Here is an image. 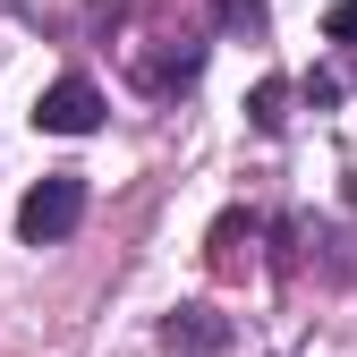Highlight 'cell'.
Listing matches in <instances>:
<instances>
[{"label": "cell", "mask_w": 357, "mask_h": 357, "mask_svg": "<svg viewBox=\"0 0 357 357\" xmlns=\"http://www.w3.org/2000/svg\"><path fill=\"white\" fill-rule=\"evenodd\" d=\"M77 221H85V178H77V170H52V178H34V188H26L17 238H26V247H60Z\"/></svg>", "instance_id": "cell-1"}, {"label": "cell", "mask_w": 357, "mask_h": 357, "mask_svg": "<svg viewBox=\"0 0 357 357\" xmlns=\"http://www.w3.org/2000/svg\"><path fill=\"white\" fill-rule=\"evenodd\" d=\"M102 85L94 77H60V85H43V102H34V128L43 137H94L102 128Z\"/></svg>", "instance_id": "cell-2"}, {"label": "cell", "mask_w": 357, "mask_h": 357, "mask_svg": "<svg viewBox=\"0 0 357 357\" xmlns=\"http://www.w3.org/2000/svg\"><path fill=\"white\" fill-rule=\"evenodd\" d=\"M162 349H178V357H221V349H230V315L178 306V315H162Z\"/></svg>", "instance_id": "cell-3"}, {"label": "cell", "mask_w": 357, "mask_h": 357, "mask_svg": "<svg viewBox=\"0 0 357 357\" xmlns=\"http://www.w3.org/2000/svg\"><path fill=\"white\" fill-rule=\"evenodd\" d=\"M196 77H204V43H178V52L145 60V85H153V94H170V85H196Z\"/></svg>", "instance_id": "cell-4"}, {"label": "cell", "mask_w": 357, "mask_h": 357, "mask_svg": "<svg viewBox=\"0 0 357 357\" xmlns=\"http://www.w3.org/2000/svg\"><path fill=\"white\" fill-rule=\"evenodd\" d=\"M247 119L264 128V137H281V128H289V85H281V77H264L255 94H247Z\"/></svg>", "instance_id": "cell-5"}, {"label": "cell", "mask_w": 357, "mask_h": 357, "mask_svg": "<svg viewBox=\"0 0 357 357\" xmlns=\"http://www.w3.org/2000/svg\"><path fill=\"white\" fill-rule=\"evenodd\" d=\"M238 238H255V221L247 213H221L213 221V273H238Z\"/></svg>", "instance_id": "cell-6"}, {"label": "cell", "mask_w": 357, "mask_h": 357, "mask_svg": "<svg viewBox=\"0 0 357 357\" xmlns=\"http://www.w3.org/2000/svg\"><path fill=\"white\" fill-rule=\"evenodd\" d=\"M213 17L230 26V34H255L264 26V0H213Z\"/></svg>", "instance_id": "cell-7"}, {"label": "cell", "mask_w": 357, "mask_h": 357, "mask_svg": "<svg viewBox=\"0 0 357 357\" xmlns=\"http://www.w3.org/2000/svg\"><path fill=\"white\" fill-rule=\"evenodd\" d=\"M324 34H332V43H357V0H340V9L324 17Z\"/></svg>", "instance_id": "cell-8"}, {"label": "cell", "mask_w": 357, "mask_h": 357, "mask_svg": "<svg viewBox=\"0 0 357 357\" xmlns=\"http://www.w3.org/2000/svg\"><path fill=\"white\" fill-rule=\"evenodd\" d=\"M306 102H315V111H332V102H340V77H324V68H315V77H306Z\"/></svg>", "instance_id": "cell-9"}]
</instances>
